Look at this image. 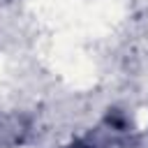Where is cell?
Masks as SVG:
<instances>
[{
    "label": "cell",
    "mask_w": 148,
    "mask_h": 148,
    "mask_svg": "<svg viewBox=\"0 0 148 148\" xmlns=\"http://www.w3.org/2000/svg\"><path fill=\"white\" fill-rule=\"evenodd\" d=\"M69 148H95L92 143H88V141H74Z\"/></svg>",
    "instance_id": "1"
}]
</instances>
